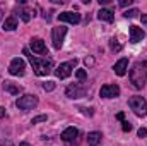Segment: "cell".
<instances>
[{"label":"cell","instance_id":"9c48e42d","mask_svg":"<svg viewBox=\"0 0 147 146\" xmlns=\"http://www.w3.org/2000/svg\"><path fill=\"white\" fill-rule=\"evenodd\" d=\"M99 96L101 98H116V96H120V86L118 84H105V86H101Z\"/></svg>","mask_w":147,"mask_h":146},{"label":"cell","instance_id":"8992f818","mask_svg":"<svg viewBox=\"0 0 147 146\" xmlns=\"http://www.w3.org/2000/svg\"><path fill=\"white\" fill-rule=\"evenodd\" d=\"M65 35H67V28H65V26L53 28V31H51V41H53V48H55V50H60V48H62Z\"/></svg>","mask_w":147,"mask_h":146},{"label":"cell","instance_id":"52a82bcc","mask_svg":"<svg viewBox=\"0 0 147 146\" xmlns=\"http://www.w3.org/2000/svg\"><path fill=\"white\" fill-rule=\"evenodd\" d=\"M75 64H77L75 59L70 60V62H63V64H60V65L55 69V76H57L58 79H67V77L72 74V69L75 67Z\"/></svg>","mask_w":147,"mask_h":146},{"label":"cell","instance_id":"ffe728a7","mask_svg":"<svg viewBox=\"0 0 147 146\" xmlns=\"http://www.w3.org/2000/svg\"><path fill=\"white\" fill-rule=\"evenodd\" d=\"M110 48H111V52L118 53V52L121 50V45H120V41H118L116 38H111V40H110Z\"/></svg>","mask_w":147,"mask_h":146},{"label":"cell","instance_id":"836d02e7","mask_svg":"<svg viewBox=\"0 0 147 146\" xmlns=\"http://www.w3.org/2000/svg\"><path fill=\"white\" fill-rule=\"evenodd\" d=\"M19 146H31V145H29V143H21Z\"/></svg>","mask_w":147,"mask_h":146},{"label":"cell","instance_id":"4dcf8cb0","mask_svg":"<svg viewBox=\"0 0 147 146\" xmlns=\"http://www.w3.org/2000/svg\"><path fill=\"white\" fill-rule=\"evenodd\" d=\"M140 21H142L144 26H147V14H142V16H140Z\"/></svg>","mask_w":147,"mask_h":146},{"label":"cell","instance_id":"e0dca14e","mask_svg":"<svg viewBox=\"0 0 147 146\" xmlns=\"http://www.w3.org/2000/svg\"><path fill=\"white\" fill-rule=\"evenodd\" d=\"M98 19H99V21H106V23H113V19H115L113 10H111V9H99Z\"/></svg>","mask_w":147,"mask_h":146},{"label":"cell","instance_id":"f546056e","mask_svg":"<svg viewBox=\"0 0 147 146\" xmlns=\"http://www.w3.org/2000/svg\"><path fill=\"white\" fill-rule=\"evenodd\" d=\"M84 64H86V65H92V64H94V59H92V57H87V59L84 60Z\"/></svg>","mask_w":147,"mask_h":146},{"label":"cell","instance_id":"7a4b0ae2","mask_svg":"<svg viewBox=\"0 0 147 146\" xmlns=\"http://www.w3.org/2000/svg\"><path fill=\"white\" fill-rule=\"evenodd\" d=\"M22 53L29 59V62H31V65H33V71L36 76H48V74L51 72V69H53V60L51 59H39V57H33L31 53H29V50L28 48H24L22 50Z\"/></svg>","mask_w":147,"mask_h":146},{"label":"cell","instance_id":"3957f363","mask_svg":"<svg viewBox=\"0 0 147 146\" xmlns=\"http://www.w3.org/2000/svg\"><path fill=\"white\" fill-rule=\"evenodd\" d=\"M128 107L134 110L137 117H146L147 115V102L142 96H132L128 100Z\"/></svg>","mask_w":147,"mask_h":146},{"label":"cell","instance_id":"30bf717a","mask_svg":"<svg viewBox=\"0 0 147 146\" xmlns=\"http://www.w3.org/2000/svg\"><path fill=\"white\" fill-rule=\"evenodd\" d=\"M29 46H31V50L34 53H38V55H48V48H46V45H45V41L41 38H33L29 41Z\"/></svg>","mask_w":147,"mask_h":146},{"label":"cell","instance_id":"5b68a950","mask_svg":"<svg viewBox=\"0 0 147 146\" xmlns=\"http://www.w3.org/2000/svg\"><path fill=\"white\" fill-rule=\"evenodd\" d=\"M87 93V88L84 83H74L70 86H67L65 89V95L70 98V100H77V98H84Z\"/></svg>","mask_w":147,"mask_h":146},{"label":"cell","instance_id":"ba28073f","mask_svg":"<svg viewBox=\"0 0 147 146\" xmlns=\"http://www.w3.org/2000/svg\"><path fill=\"white\" fill-rule=\"evenodd\" d=\"M9 72L12 76H24V72H26V62L22 59H19V57L12 59L10 65H9Z\"/></svg>","mask_w":147,"mask_h":146},{"label":"cell","instance_id":"1f68e13d","mask_svg":"<svg viewBox=\"0 0 147 146\" xmlns=\"http://www.w3.org/2000/svg\"><path fill=\"white\" fill-rule=\"evenodd\" d=\"M116 119L123 122V120H125V115H123V112H120V113H116Z\"/></svg>","mask_w":147,"mask_h":146},{"label":"cell","instance_id":"4316f807","mask_svg":"<svg viewBox=\"0 0 147 146\" xmlns=\"http://www.w3.org/2000/svg\"><path fill=\"white\" fill-rule=\"evenodd\" d=\"M134 3V0H121L120 2V7H128V5H132Z\"/></svg>","mask_w":147,"mask_h":146},{"label":"cell","instance_id":"8fae6325","mask_svg":"<svg viewBox=\"0 0 147 146\" xmlns=\"http://www.w3.org/2000/svg\"><path fill=\"white\" fill-rule=\"evenodd\" d=\"M58 19L62 23H70V24H79L80 23V14L79 12H60Z\"/></svg>","mask_w":147,"mask_h":146},{"label":"cell","instance_id":"cb8c5ba5","mask_svg":"<svg viewBox=\"0 0 147 146\" xmlns=\"http://www.w3.org/2000/svg\"><path fill=\"white\" fill-rule=\"evenodd\" d=\"M46 120H48L46 115H38V117H34V119L31 120V124H39V122H46Z\"/></svg>","mask_w":147,"mask_h":146},{"label":"cell","instance_id":"7c38bea8","mask_svg":"<svg viewBox=\"0 0 147 146\" xmlns=\"http://www.w3.org/2000/svg\"><path fill=\"white\" fill-rule=\"evenodd\" d=\"M144 38H146V33H144L142 28H139V26H130V41H132V43H139V41H142Z\"/></svg>","mask_w":147,"mask_h":146},{"label":"cell","instance_id":"6da1fadb","mask_svg":"<svg viewBox=\"0 0 147 146\" xmlns=\"http://www.w3.org/2000/svg\"><path fill=\"white\" fill-rule=\"evenodd\" d=\"M128 77H130V83L135 89H142L147 83V60H137L132 65Z\"/></svg>","mask_w":147,"mask_h":146},{"label":"cell","instance_id":"603a6c76","mask_svg":"<svg viewBox=\"0 0 147 146\" xmlns=\"http://www.w3.org/2000/svg\"><path fill=\"white\" fill-rule=\"evenodd\" d=\"M43 89H45V91H53V89H55V83H53V81L43 83Z\"/></svg>","mask_w":147,"mask_h":146},{"label":"cell","instance_id":"4fadbf2b","mask_svg":"<svg viewBox=\"0 0 147 146\" xmlns=\"http://www.w3.org/2000/svg\"><path fill=\"white\" fill-rule=\"evenodd\" d=\"M77 136H79V131L75 129V127H67L63 132H62V141L63 143H74L75 139H77Z\"/></svg>","mask_w":147,"mask_h":146},{"label":"cell","instance_id":"44dd1931","mask_svg":"<svg viewBox=\"0 0 147 146\" xmlns=\"http://www.w3.org/2000/svg\"><path fill=\"white\" fill-rule=\"evenodd\" d=\"M75 76H77V79H79L80 83H86V79H87V72H86L84 69H79V71H75Z\"/></svg>","mask_w":147,"mask_h":146},{"label":"cell","instance_id":"2e32d148","mask_svg":"<svg viewBox=\"0 0 147 146\" xmlns=\"http://www.w3.org/2000/svg\"><path fill=\"white\" fill-rule=\"evenodd\" d=\"M2 29L3 31H14V29H17V17L16 16H9L3 21V24H2Z\"/></svg>","mask_w":147,"mask_h":146},{"label":"cell","instance_id":"d6a6232c","mask_svg":"<svg viewBox=\"0 0 147 146\" xmlns=\"http://www.w3.org/2000/svg\"><path fill=\"white\" fill-rule=\"evenodd\" d=\"M5 113H7L5 108H3V107H0V119H3V117H5Z\"/></svg>","mask_w":147,"mask_h":146},{"label":"cell","instance_id":"484cf974","mask_svg":"<svg viewBox=\"0 0 147 146\" xmlns=\"http://www.w3.org/2000/svg\"><path fill=\"white\" fill-rule=\"evenodd\" d=\"M137 136H139V138H142V139L147 138V129H146V127H140V129L137 131Z\"/></svg>","mask_w":147,"mask_h":146},{"label":"cell","instance_id":"277c9868","mask_svg":"<svg viewBox=\"0 0 147 146\" xmlns=\"http://www.w3.org/2000/svg\"><path fill=\"white\" fill-rule=\"evenodd\" d=\"M16 107L22 112H28V110H33L38 107V96L36 95H22L21 98H17L16 102Z\"/></svg>","mask_w":147,"mask_h":146},{"label":"cell","instance_id":"83f0119b","mask_svg":"<svg viewBox=\"0 0 147 146\" xmlns=\"http://www.w3.org/2000/svg\"><path fill=\"white\" fill-rule=\"evenodd\" d=\"M82 110V113H84V115H89V117H91V115H94V110L92 108H80Z\"/></svg>","mask_w":147,"mask_h":146},{"label":"cell","instance_id":"d4e9b609","mask_svg":"<svg viewBox=\"0 0 147 146\" xmlns=\"http://www.w3.org/2000/svg\"><path fill=\"white\" fill-rule=\"evenodd\" d=\"M121 129H123L125 132H130V131H132V124H130L128 120H123V122H121Z\"/></svg>","mask_w":147,"mask_h":146},{"label":"cell","instance_id":"ac0fdd59","mask_svg":"<svg viewBox=\"0 0 147 146\" xmlns=\"http://www.w3.org/2000/svg\"><path fill=\"white\" fill-rule=\"evenodd\" d=\"M3 89H5L7 93H10V95H19V93L22 91V88H21L19 84H14V83H10V81H5V83H3Z\"/></svg>","mask_w":147,"mask_h":146},{"label":"cell","instance_id":"5bb4252c","mask_svg":"<svg viewBox=\"0 0 147 146\" xmlns=\"http://www.w3.org/2000/svg\"><path fill=\"white\" fill-rule=\"evenodd\" d=\"M127 69H128V59H120L115 65H113V71L116 76H125L127 74Z\"/></svg>","mask_w":147,"mask_h":146},{"label":"cell","instance_id":"9a60e30c","mask_svg":"<svg viewBox=\"0 0 147 146\" xmlns=\"http://www.w3.org/2000/svg\"><path fill=\"white\" fill-rule=\"evenodd\" d=\"M101 141H103V134L98 132V131H92L87 134V145L89 146H101Z\"/></svg>","mask_w":147,"mask_h":146},{"label":"cell","instance_id":"d6986e66","mask_svg":"<svg viewBox=\"0 0 147 146\" xmlns=\"http://www.w3.org/2000/svg\"><path fill=\"white\" fill-rule=\"evenodd\" d=\"M33 16H34V12H31L29 9H19V17H21L24 23H29Z\"/></svg>","mask_w":147,"mask_h":146},{"label":"cell","instance_id":"7402d4cb","mask_svg":"<svg viewBox=\"0 0 147 146\" xmlns=\"http://www.w3.org/2000/svg\"><path fill=\"white\" fill-rule=\"evenodd\" d=\"M137 14H140L137 9H130V10H125V14H123V16H125L127 19H134V17H137Z\"/></svg>","mask_w":147,"mask_h":146},{"label":"cell","instance_id":"f1b7e54d","mask_svg":"<svg viewBox=\"0 0 147 146\" xmlns=\"http://www.w3.org/2000/svg\"><path fill=\"white\" fill-rule=\"evenodd\" d=\"M0 146H14V145H12V141H9V139H0Z\"/></svg>","mask_w":147,"mask_h":146},{"label":"cell","instance_id":"e575fe53","mask_svg":"<svg viewBox=\"0 0 147 146\" xmlns=\"http://www.w3.org/2000/svg\"><path fill=\"white\" fill-rule=\"evenodd\" d=\"M2 17H3V12H2V9H0V21H2Z\"/></svg>","mask_w":147,"mask_h":146}]
</instances>
